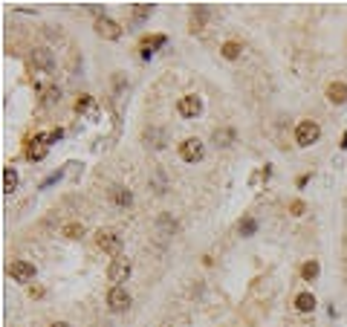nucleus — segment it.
<instances>
[{
	"instance_id": "nucleus-29",
	"label": "nucleus",
	"mask_w": 347,
	"mask_h": 327,
	"mask_svg": "<svg viewBox=\"0 0 347 327\" xmlns=\"http://www.w3.org/2000/svg\"><path fill=\"white\" fill-rule=\"evenodd\" d=\"M342 148H347V130H345V136H342Z\"/></svg>"
},
{
	"instance_id": "nucleus-1",
	"label": "nucleus",
	"mask_w": 347,
	"mask_h": 327,
	"mask_svg": "<svg viewBox=\"0 0 347 327\" xmlns=\"http://www.w3.org/2000/svg\"><path fill=\"white\" fill-rule=\"evenodd\" d=\"M318 136H321V125H318V122L304 119V122L295 125V145H298V148H310V145H315Z\"/></svg>"
},
{
	"instance_id": "nucleus-2",
	"label": "nucleus",
	"mask_w": 347,
	"mask_h": 327,
	"mask_svg": "<svg viewBox=\"0 0 347 327\" xmlns=\"http://www.w3.org/2000/svg\"><path fill=\"white\" fill-rule=\"evenodd\" d=\"M47 151H50V136H47V133H35V136L26 142V160H29V163L44 160Z\"/></svg>"
},
{
	"instance_id": "nucleus-21",
	"label": "nucleus",
	"mask_w": 347,
	"mask_h": 327,
	"mask_svg": "<svg viewBox=\"0 0 347 327\" xmlns=\"http://www.w3.org/2000/svg\"><path fill=\"white\" fill-rule=\"evenodd\" d=\"M220 53H223V58H229V61H234V58L240 55V44H237V41H226V44L220 47Z\"/></svg>"
},
{
	"instance_id": "nucleus-13",
	"label": "nucleus",
	"mask_w": 347,
	"mask_h": 327,
	"mask_svg": "<svg viewBox=\"0 0 347 327\" xmlns=\"http://www.w3.org/2000/svg\"><path fill=\"white\" fill-rule=\"evenodd\" d=\"M110 200H113L116 206H121V209H127L130 203H133V194L124 188V185H113L110 188Z\"/></svg>"
},
{
	"instance_id": "nucleus-12",
	"label": "nucleus",
	"mask_w": 347,
	"mask_h": 327,
	"mask_svg": "<svg viewBox=\"0 0 347 327\" xmlns=\"http://www.w3.org/2000/svg\"><path fill=\"white\" fill-rule=\"evenodd\" d=\"M142 139L148 142V148H156V151L168 145V142H165V130H162V127H145Z\"/></svg>"
},
{
	"instance_id": "nucleus-3",
	"label": "nucleus",
	"mask_w": 347,
	"mask_h": 327,
	"mask_svg": "<svg viewBox=\"0 0 347 327\" xmlns=\"http://www.w3.org/2000/svg\"><path fill=\"white\" fill-rule=\"evenodd\" d=\"M96 243H99V249H102L104 255H113V258L121 255V237H119L116 232H99V235H96Z\"/></svg>"
},
{
	"instance_id": "nucleus-18",
	"label": "nucleus",
	"mask_w": 347,
	"mask_h": 327,
	"mask_svg": "<svg viewBox=\"0 0 347 327\" xmlns=\"http://www.w3.org/2000/svg\"><path fill=\"white\" fill-rule=\"evenodd\" d=\"M318 272H321L318 261H307V264L301 267V278H304V281H315V278H318Z\"/></svg>"
},
{
	"instance_id": "nucleus-4",
	"label": "nucleus",
	"mask_w": 347,
	"mask_h": 327,
	"mask_svg": "<svg viewBox=\"0 0 347 327\" xmlns=\"http://www.w3.org/2000/svg\"><path fill=\"white\" fill-rule=\"evenodd\" d=\"M203 154H206V148H203V142H200L197 136H191V139H185V142L179 145V157H182L185 163H200Z\"/></svg>"
},
{
	"instance_id": "nucleus-17",
	"label": "nucleus",
	"mask_w": 347,
	"mask_h": 327,
	"mask_svg": "<svg viewBox=\"0 0 347 327\" xmlns=\"http://www.w3.org/2000/svg\"><path fill=\"white\" fill-rule=\"evenodd\" d=\"M15 188H17V171L9 165V168H3V191H6V194H12Z\"/></svg>"
},
{
	"instance_id": "nucleus-22",
	"label": "nucleus",
	"mask_w": 347,
	"mask_h": 327,
	"mask_svg": "<svg viewBox=\"0 0 347 327\" xmlns=\"http://www.w3.org/2000/svg\"><path fill=\"white\" fill-rule=\"evenodd\" d=\"M81 235H84V226H81V223H67V226H64V237H72V240H75V237H81Z\"/></svg>"
},
{
	"instance_id": "nucleus-14",
	"label": "nucleus",
	"mask_w": 347,
	"mask_h": 327,
	"mask_svg": "<svg viewBox=\"0 0 347 327\" xmlns=\"http://www.w3.org/2000/svg\"><path fill=\"white\" fill-rule=\"evenodd\" d=\"M295 310L298 313H312L315 310V295L312 292H298L295 295Z\"/></svg>"
},
{
	"instance_id": "nucleus-20",
	"label": "nucleus",
	"mask_w": 347,
	"mask_h": 327,
	"mask_svg": "<svg viewBox=\"0 0 347 327\" xmlns=\"http://www.w3.org/2000/svg\"><path fill=\"white\" fill-rule=\"evenodd\" d=\"M151 12H154L151 3H136L133 6V20H145V18H151Z\"/></svg>"
},
{
	"instance_id": "nucleus-28",
	"label": "nucleus",
	"mask_w": 347,
	"mask_h": 327,
	"mask_svg": "<svg viewBox=\"0 0 347 327\" xmlns=\"http://www.w3.org/2000/svg\"><path fill=\"white\" fill-rule=\"evenodd\" d=\"M50 327H72V325H67V322H52Z\"/></svg>"
},
{
	"instance_id": "nucleus-19",
	"label": "nucleus",
	"mask_w": 347,
	"mask_h": 327,
	"mask_svg": "<svg viewBox=\"0 0 347 327\" xmlns=\"http://www.w3.org/2000/svg\"><path fill=\"white\" fill-rule=\"evenodd\" d=\"M156 226H159V232H162L165 237H171L174 232H176V223L171 220V215H159V220H156Z\"/></svg>"
},
{
	"instance_id": "nucleus-16",
	"label": "nucleus",
	"mask_w": 347,
	"mask_h": 327,
	"mask_svg": "<svg viewBox=\"0 0 347 327\" xmlns=\"http://www.w3.org/2000/svg\"><path fill=\"white\" fill-rule=\"evenodd\" d=\"M214 145H217V148L234 145V130H231V127H217V130H214Z\"/></svg>"
},
{
	"instance_id": "nucleus-7",
	"label": "nucleus",
	"mask_w": 347,
	"mask_h": 327,
	"mask_svg": "<svg viewBox=\"0 0 347 327\" xmlns=\"http://www.w3.org/2000/svg\"><path fill=\"white\" fill-rule=\"evenodd\" d=\"M127 275H130V261H124V258H116L107 267V281L113 287H121V281H127Z\"/></svg>"
},
{
	"instance_id": "nucleus-9",
	"label": "nucleus",
	"mask_w": 347,
	"mask_h": 327,
	"mask_svg": "<svg viewBox=\"0 0 347 327\" xmlns=\"http://www.w3.org/2000/svg\"><path fill=\"white\" fill-rule=\"evenodd\" d=\"M9 275H12L17 284H29V281L35 278V267H32L29 261H12V264H9Z\"/></svg>"
},
{
	"instance_id": "nucleus-11",
	"label": "nucleus",
	"mask_w": 347,
	"mask_h": 327,
	"mask_svg": "<svg viewBox=\"0 0 347 327\" xmlns=\"http://www.w3.org/2000/svg\"><path fill=\"white\" fill-rule=\"evenodd\" d=\"M327 102H330V105H345L347 102V84L345 81H330V84H327Z\"/></svg>"
},
{
	"instance_id": "nucleus-10",
	"label": "nucleus",
	"mask_w": 347,
	"mask_h": 327,
	"mask_svg": "<svg viewBox=\"0 0 347 327\" xmlns=\"http://www.w3.org/2000/svg\"><path fill=\"white\" fill-rule=\"evenodd\" d=\"M206 20H208V6H194L191 9V18H188V29L191 32H203Z\"/></svg>"
},
{
	"instance_id": "nucleus-24",
	"label": "nucleus",
	"mask_w": 347,
	"mask_h": 327,
	"mask_svg": "<svg viewBox=\"0 0 347 327\" xmlns=\"http://www.w3.org/2000/svg\"><path fill=\"white\" fill-rule=\"evenodd\" d=\"M75 110H78V113H84V110H93V99H90V96H81V99L75 102Z\"/></svg>"
},
{
	"instance_id": "nucleus-26",
	"label": "nucleus",
	"mask_w": 347,
	"mask_h": 327,
	"mask_svg": "<svg viewBox=\"0 0 347 327\" xmlns=\"http://www.w3.org/2000/svg\"><path fill=\"white\" fill-rule=\"evenodd\" d=\"M58 177H61V171H55L52 177H47V180H44V185H52V182H58Z\"/></svg>"
},
{
	"instance_id": "nucleus-6",
	"label": "nucleus",
	"mask_w": 347,
	"mask_h": 327,
	"mask_svg": "<svg viewBox=\"0 0 347 327\" xmlns=\"http://www.w3.org/2000/svg\"><path fill=\"white\" fill-rule=\"evenodd\" d=\"M176 110H179V116L182 119H197L200 116V110H203V102H200V96H182L179 102H176Z\"/></svg>"
},
{
	"instance_id": "nucleus-23",
	"label": "nucleus",
	"mask_w": 347,
	"mask_h": 327,
	"mask_svg": "<svg viewBox=\"0 0 347 327\" xmlns=\"http://www.w3.org/2000/svg\"><path fill=\"white\" fill-rule=\"evenodd\" d=\"M255 232H258V223H255L252 218H246L243 223H240V235H243V237H252Z\"/></svg>"
},
{
	"instance_id": "nucleus-5",
	"label": "nucleus",
	"mask_w": 347,
	"mask_h": 327,
	"mask_svg": "<svg viewBox=\"0 0 347 327\" xmlns=\"http://www.w3.org/2000/svg\"><path fill=\"white\" fill-rule=\"evenodd\" d=\"M96 35L104 38V41H119V38H121V26H119L116 20H110V18L102 15V18L96 20Z\"/></svg>"
},
{
	"instance_id": "nucleus-25",
	"label": "nucleus",
	"mask_w": 347,
	"mask_h": 327,
	"mask_svg": "<svg viewBox=\"0 0 347 327\" xmlns=\"http://www.w3.org/2000/svg\"><path fill=\"white\" fill-rule=\"evenodd\" d=\"M304 209H307V206H304L301 200H292V203H289V212H292V218H301V215H304Z\"/></svg>"
},
{
	"instance_id": "nucleus-8",
	"label": "nucleus",
	"mask_w": 347,
	"mask_h": 327,
	"mask_svg": "<svg viewBox=\"0 0 347 327\" xmlns=\"http://www.w3.org/2000/svg\"><path fill=\"white\" fill-rule=\"evenodd\" d=\"M107 307L116 310V313L127 310V307H130V292H127L124 287H110V292H107Z\"/></svg>"
},
{
	"instance_id": "nucleus-15",
	"label": "nucleus",
	"mask_w": 347,
	"mask_h": 327,
	"mask_svg": "<svg viewBox=\"0 0 347 327\" xmlns=\"http://www.w3.org/2000/svg\"><path fill=\"white\" fill-rule=\"evenodd\" d=\"M32 64L41 67V70H50V67H52V53H50L47 47H38V50L32 53Z\"/></svg>"
},
{
	"instance_id": "nucleus-27",
	"label": "nucleus",
	"mask_w": 347,
	"mask_h": 327,
	"mask_svg": "<svg viewBox=\"0 0 347 327\" xmlns=\"http://www.w3.org/2000/svg\"><path fill=\"white\" fill-rule=\"evenodd\" d=\"M29 295H32V298H41V295H44V290H41V287H32V290H29Z\"/></svg>"
}]
</instances>
